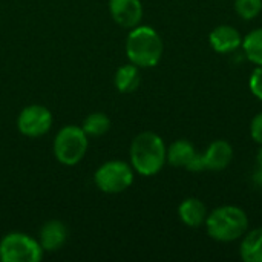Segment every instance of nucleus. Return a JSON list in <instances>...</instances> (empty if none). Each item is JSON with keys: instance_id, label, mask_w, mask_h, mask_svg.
Returning <instances> with one entry per match:
<instances>
[{"instance_id": "obj_22", "label": "nucleus", "mask_w": 262, "mask_h": 262, "mask_svg": "<svg viewBox=\"0 0 262 262\" xmlns=\"http://www.w3.org/2000/svg\"><path fill=\"white\" fill-rule=\"evenodd\" d=\"M256 161H258V170H259V172H262V147L259 149V152H258Z\"/></svg>"}, {"instance_id": "obj_9", "label": "nucleus", "mask_w": 262, "mask_h": 262, "mask_svg": "<svg viewBox=\"0 0 262 262\" xmlns=\"http://www.w3.org/2000/svg\"><path fill=\"white\" fill-rule=\"evenodd\" d=\"M112 18L123 28H135L141 21L143 6L140 0H109Z\"/></svg>"}, {"instance_id": "obj_17", "label": "nucleus", "mask_w": 262, "mask_h": 262, "mask_svg": "<svg viewBox=\"0 0 262 262\" xmlns=\"http://www.w3.org/2000/svg\"><path fill=\"white\" fill-rule=\"evenodd\" d=\"M109 127H111V121L101 112L91 114L83 121V126H81V129L86 132V135H91V137H100V135L106 134L109 130Z\"/></svg>"}, {"instance_id": "obj_10", "label": "nucleus", "mask_w": 262, "mask_h": 262, "mask_svg": "<svg viewBox=\"0 0 262 262\" xmlns=\"http://www.w3.org/2000/svg\"><path fill=\"white\" fill-rule=\"evenodd\" d=\"M233 158L232 146L224 140H216L209 144L204 154H201L203 170H223Z\"/></svg>"}, {"instance_id": "obj_18", "label": "nucleus", "mask_w": 262, "mask_h": 262, "mask_svg": "<svg viewBox=\"0 0 262 262\" xmlns=\"http://www.w3.org/2000/svg\"><path fill=\"white\" fill-rule=\"evenodd\" d=\"M235 9L244 20H252L262 11V0H235Z\"/></svg>"}, {"instance_id": "obj_1", "label": "nucleus", "mask_w": 262, "mask_h": 262, "mask_svg": "<svg viewBox=\"0 0 262 262\" xmlns=\"http://www.w3.org/2000/svg\"><path fill=\"white\" fill-rule=\"evenodd\" d=\"M166 146L160 135L143 132L137 135L130 144V164L144 177L158 173L166 163Z\"/></svg>"}, {"instance_id": "obj_20", "label": "nucleus", "mask_w": 262, "mask_h": 262, "mask_svg": "<svg viewBox=\"0 0 262 262\" xmlns=\"http://www.w3.org/2000/svg\"><path fill=\"white\" fill-rule=\"evenodd\" d=\"M250 134H252V138L262 146V112L255 115V118L252 120Z\"/></svg>"}, {"instance_id": "obj_8", "label": "nucleus", "mask_w": 262, "mask_h": 262, "mask_svg": "<svg viewBox=\"0 0 262 262\" xmlns=\"http://www.w3.org/2000/svg\"><path fill=\"white\" fill-rule=\"evenodd\" d=\"M166 160L173 167H184L192 172L203 170L201 154L195 150V146L187 140H178L170 144L166 154Z\"/></svg>"}, {"instance_id": "obj_6", "label": "nucleus", "mask_w": 262, "mask_h": 262, "mask_svg": "<svg viewBox=\"0 0 262 262\" xmlns=\"http://www.w3.org/2000/svg\"><path fill=\"white\" fill-rule=\"evenodd\" d=\"M134 183V170L124 161H107L95 172V184L106 193H121Z\"/></svg>"}, {"instance_id": "obj_19", "label": "nucleus", "mask_w": 262, "mask_h": 262, "mask_svg": "<svg viewBox=\"0 0 262 262\" xmlns=\"http://www.w3.org/2000/svg\"><path fill=\"white\" fill-rule=\"evenodd\" d=\"M249 86H250V91L252 94L262 100V66H258L252 75H250V80H249Z\"/></svg>"}, {"instance_id": "obj_13", "label": "nucleus", "mask_w": 262, "mask_h": 262, "mask_svg": "<svg viewBox=\"0 0 262 262\" xmlns=\"http://www.w3.org/2000/svg\"><path fill=\"white\" fill-rule=\"evenodd\" d=\"M178 215L186 226L195 229V227H200L203 223H206L207 210L203 201H200L198 198H187L180 204Z\"/></svg>"}, {"instance_id": "obj_2", "label": "nucleus", "mask_w": 262, "mask_h": 262, "mask_svg": "<svg viewBox=\"0 0 262 262\" xmlns=\"http://www.w3.org/2000/svg\"><path fill=\"white\" fill-rule=\"evenodd\" d=\"M126 54L138 68L155 66L163 55V41L150 26H135L126 40Z\"/></svg>"}, {"instance_id": "obj_7", "label": "nucleus", "mask_w": 262, "mask_h": 262, "mask_svg": "<svg viewBox=\"0 0 262 262\" xmlns=\"http://www.w3.org/2000/svg\"><path fill=\"white\" fill-rule=\"evenodd\" d=\"M51 124L52 114L41 104H31L25 107L17 118V127L26 137H41L51 129Z\"/></svg>"}, {"instance_id": "obj_15", "label": "nucleus", "mask_w": 262, "mask_h": 262, "mask_svg": "<svg viewBox=\"0 0 262 262\" xmlns=\"http://www.w3.org/2000/svg\"><path fill=\"white\" fill-rule=\"evenodd\" d=\"M115 86L120 92L129 94L140 86V71L134 63L123 64L115 72Z\"/></svg>"}, {"instance_id": "obj_11", "label": "nucleus", "mask_w": 262, "mask_h": 262, "mask_svg": "<svg viewBox=\"0 0 262 262\" xmlns=\"http://www.w3.org/2000/svg\"><path fill=\"white\" fill-rule=\"evenodd\" d=\"M210 46L220 54L235 52L239 46H243V37L238 29L229 25H221L215 28L209 35Z\"/></svg>"}, {"instance_id": "obj_14", "label": "nucleus", "mask_w": 262, "mask_h": 262, "mask_svg": "<svg viewBox=\"0 0 262 262\" xmlns=\"http://www.w3.org/2000/svg\"><path fill=\"white\" fill-rule=\"evenodd\" d=\"M241 258L246 262H262V227L246 235L239 249Z\"/></svg>"}, {"instance_id": "obj_16", "label": "nucleus", "mask_w": 262, "mask_h": 262, "mask_svg": "<svg viewBox=\"0 0 262 262\" xmlns=\"http://www.w3.org/2000/svg\"><path fill=\"white\" fill-rule=\"evenodd\" d=\"M243 48L252 63L262 66V28L252 31L243 38Z\"/></svg>"}, {"instance_id": "obj_21", "label": "nucleus", "mask_w": 262, "mask_h": 262, "mask_svg": "<svg viewBox=\"0 0 262 262\" xmlns=\"http://www.w3.org/2000/svg\"><path fill=\"white\" fill-rule=\"evenodd\" d=\"M255 183L259 186V187H262V172H259V170H256V173H255Z\"/></svg>"}, {"instance_id": "obj_4", "label": "nucleus", "mask_w": 262, "mask_h": 262, "mask_svg": "<svg viewBox=\"0 0 262 262\" xmlns=\"http://www.w3.org/2000/svg\"><path fill=\"white\" fill-rule=\"evenodd\" d=\"M88 150V135L81 127L66 126L54 140L55 158L64 166L78 164Z\"/></svg>"}, {"instance_id": "obj_5", "label": "nucleus", "mask_w": 262, "mask_h": 262, "mask_svg": "<svg viewBox=\"0 0 262 262\" xmlns=\"http://www.w3.org/2000/svg\"><path fill=\"white\" fill-rule=\"evenodd\" d=\"M43 258L40 243L25 233H9L0 243V259L3 262H38Z\"/></svg>"}, {"instance_id": "obj_3", "label": "nucleus", "mask_w": 262, "mask_h": 262, "mask_svg": "<svg viewBox=\"0 0 262 262\" xmlns=\"http://www.w3.org/2000/svg\"><path fill=\"white\" fill-rule=\"evenodd\" d=\"M206 227L207 233L215 241L232 243L246 233L249 218L246 212L236 206H223L207 215Z\"/></svg>"}, {"instance_id": "obj_12", "label": "nucleus", "mask_w": 262, "mask_h": 262, "mask_svg": "<svg viewBox=\"0 0 262 262\" xmlns=\"http://www.w3.org/2000/svg\"><path fill=\"white\" fill-rule=\"evenodd\" d=\"M66 238H68V230L61 221H55V220L48 221L40 230V246L43 252L58 250L66 243Z\"/></svg>"}]
</instances>
